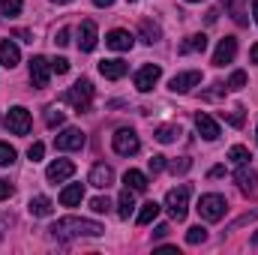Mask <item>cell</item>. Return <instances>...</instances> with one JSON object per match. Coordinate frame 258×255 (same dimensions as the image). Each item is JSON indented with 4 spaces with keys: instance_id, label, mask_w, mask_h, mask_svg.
I'll return each mask as SVG.
<instances>
[{
    "instance_id": "obj_4",
    "label": "cell",
    "mask_w": 258,
    "mask_h": 255,
    "mask_svg": "<svg viewBox=\"0 0 258 255\" xmlns=\"http://www.w3.org/2000/svg\"><path fill=\"white\" fill-rule=\"evenodd\" d=\"M189 183H180V186H174V189H168L165 195V210L171 213V219H186V210H189Z\"/></svg>"
},
{
    "instance_id": "obj_43",
    "label": "cell",
    "mask_w": 258,
    "mask_h": 255,
    "mask_svg": "<svg viewBox=\"0 0 258 255\" xmlns=\"http://www.w3.org/2000/svg\"><path fill=\"white\" fill-rule=\"evenodd\" d=\"M168 231H171L168 225H156V231H153V237H156V240H162V237H165Z\"/></svg>"
},
{
    "instance_id": "obj_26",
    "label": "cell",
    "mask_w": 258,
    "mask_h": 255,
    "mask_svg": "<svg viewBox=\"0 0 258 255\" xmlns=\"http://www.w3.org/2000/svg\"><path fill=\"white\" fill-rule=\"evenodd\" d=\"M183 135V129L174 126V123H165V126L156 129V141H162V144H171V141H177Z\"/></svg>"
},
{
    "instance_id": "obj_27",
    "label": "cell",
    "mask_w": 258,
    "mask_h": 255,
    "mask_svg": "<svg viewBox=\"0 0 258 255\" xmlns=\"http://www.w3.org/2000/svg\"><path fill=\"white\" fill-rule=\"evenodd\" d=\"M225 3V9L231 12V18L237 21V24H246L249 18H246V6H243V0H222Z\"/></svg>"
},
{
    "instance_id": "obj_1",
    "label": "cell",
    "mask_w": 258,
    "mask_h": 255,
    "mask_svg": "<svg viewBox=\"0 0 258 255\" xmlns=\"http://www.w3.org/2000/svg\"><path fill=\"white\" fill-rule=\"evenodd\" d=\"M48 231H51V237H54V240H75V237H99L105 228H102L99 222H93V219L63 216V219H57Z\"/></svg>"
},
{
    "instance_id": "obj_37",
    "label": "cell",
    "mask_w": 258,
    "mask_h": 255,
    "mask_svg": "<svg viewBox=\"0 0 258 255\" xmlns=\"http://www.w3.org/2000/svg\"><path fill=\"white\" fill-rule=\"evenodd\" d=\"M165 165H168V162H165V156H159V153H156V156H150V162H147L150 174H159V171H162Z\"/></svg>"
},
{
    "instance_id": "obj_23",
    "label": "cell",
    "mask_w": 258,
    "mask_h": 255,
    "mask_svg": "<svg viewBox=\"0 0 258 255\" xmlns=\"http://www.w3.org/2000/svg\"><path fill=\"white\" fill-rule=\"evenodd\" d=\"M207 48V36L204 33H192L186 42H180V54H201Z\"/></svg>"
},
{
    "instance_id": "obj_3",
    "label": "cell",
    "mask_w": 258,
    "mask_h": 255,
    "mask_svg": "<svg viewBox=\"0 0 258 255\" xmlns=\"http://www.w3.org/2000/svg\"><path fill=\"white\" fill-rule=\"evenodd\" d=\"M225 210H228L225 195L207 192V195H201V198H198V216H201L204 222H219V219L225 216Z\"/></svg>"
},
{
    "instance_id": "obj_47",
    "label": "cell",
    "mask_w": 258,
    "mask_h": 255,
    "mask_svg": "<svg viewBox=\"0 0 258 255\" xmlns=\"http://www.w3.org/2000/svg\"><path fill=\"white\" fill-rule=\"evenodd\" d=\"M252 18H255V24H258V0H252Z\"/></svg>"
},
{
    "instance_id": "obj_9",
    "label": "cell",
    "mask_w": 258,
    "mask_h": 255,
    "mask_svg": "<svg viewBox=\"0 0 258 255\" xmlns=\"http://www.w3.org/2000/svg\"><path fill=\"white\" fill-rule=\"evenodd\" d=\"M48 78H51V60H45L42 54L30 57V81H33V87H48Z\"/></svg>"
},
{
    "instance_id": "obj_19",
    "label": "cell",
    "mask_w": 258,
    "mask_h": 255,
    "mask_svg": "<svg viewBox=\"0 0 258 255\" xmlns=\"http://www.w3.org/2000/svg\"><path fill=\"white\" fill-rule=\"evenodd\" d=\"M99 72H102L108 81H117V78H123V75L129 72V66L114 57V60H102V63H99Z\"/></svg>"
},
{
    "instance_id": "obj_20",
    "label": "cell",
    "mask_w": 258,
    "mask_h": 255,
    "mask_svg": "<svg viewBox=\"0 0 258 255\" xmlns=\"http://www.w3.org/2000/svg\"><path fill=\"white\" fill-rule=\"evenodd\" d=\"M27 210H30V216H51L54 213V204H51V198H45V195H36V198H30V204H27Z\"/></svg>"
},
{
    "instance_id": "obj_15",
    "label": "cell",
    "mask_w": 258,
    "mask_h": 255,
    "mask_svg": "<svg viewBox=\"0 0 258 255\" xmlns=\"http://www.w3.org/2000/svg\"><path fill=\"white\" fill-rule=\"evenodd\" d=\"M195 129L201 132V138H204V141H216V138H219V123H216L210 114H204V111H198V114H195Z\"/></svg>"
},
{
    "instance_id": "obj_7",
    "label": "cell",
    "mask_w": 258,
    "mask_h": 255,
    "mask_svg": "<svg viewBox=\"0 0 258 255\" xmlns=\"http://www.w3.org/2000/svg\"><path fill=\"white\" fill-rule=\"evenodd\" d=\"M84 144H87V135L75 126H66L60 135H54V147L57 150H81Z\"/></svg>"
},
{
    "instance_id": "obj_45",
    "label": "cell",
    "mask_w": 258,
    "mask_h": 255,
    "mask_svg": "<svg viewBox=\"0 0 258 255\" xmlns=\"http://www.w3.org/2000/svg\"><path fill=\"white\" fill-rule=\"evenodd\" d=\"M111 3H114V0H93V6H99V9H108Z\"/></svg>"
},
{
    "instance_id": "obj_5",
    "label": "cell",
    "mask_w": 258,
    "mask_h": 255,
    "mask_svg": "<svg viewBox=\"0 0 258 255\" xmlns=\"http://www.w3.org/2000/svg\"><path fill=\"white\" fill-rule=\"evenodd\" d=\"M111 147H114V153H120V156H135V153L141 150V141H138V135H135L132 129H117V132L111 135Z\"/></svg>"
},
{
    "instance_id": "obj_29",
    "label": "cell",
    "mask_w": 258,
    "mask_h": 255,
    "mask_svg": "<svg viewBox=\"0 0 258 255\" xmlns=\"http://www.w3.org/2000/svg\"><path fill=\"white\" fill-rule=\"evenodd\" d=\"M228 159H231L234 165H249L252 153H249V147H243V144H234V147L228 150Z\"/></svg>"
},
{
    "instance_id": "obj_34",
    "label": "cell",
    "mask_w": 258,
    "mask_h": 255,
    "mask_svg": "<svg viewBox=\"0 0 258 255\" xmlns=\"http://www.w3.org/2000/svg\"><path fill=\"white\" fill-rule=\"evenodd\" d=\"M63 120H66V114L60 108H48V111H45V123H48V126H63Z\"/></svg>"
},
{
    "instance_id": "obj_31",
    "label": "cell",
    "mask_w": 258,
    "mask_h": 255,
    "mask_svg": "<svg viewBox=\"0 0 258 255\" xmlns=\"http://www.w3.org/2000/svg\"><path fill=\"white\" fill-rule=\"evenodd\" d=\"M207 240V228L204 225H192L189 231H186V243L189 246H198V243H204Z\"/></svg>"
},
{
    "instance_id": "obj_49",
    "label": "cell",
    "mask_w": 258,
    "mask_h": 255,
    "mask_svg": "<svg viewBox=\"0 0 258 255\" xmlns=\"http://www.w3.org/2000/svg\"><path fill=\"white\" fill-rule=\"evenodd\" d=\"M186 3H201V0H186Z\"/></svg>"
},
{
    "instance_id": "obj_35",
    "label": "cell",
    "mask_w": 258,
    "mask_h": 255,
    "mask_svg": "<svg viewBox=\"0 0 258 255\" xmlns=\"http://www.w3.org/2000/svg\"><path fill=\"white\" fill-rule=\"evenodd\" d=\"M90 210H93V213H108V210H111V201L99 195V198H93V201H90Z\"/></svg>"
},
{
    "instance_id": "obj_33",
    "label": "cell",
    "mask_w": 258,
    "mask_h": 255,
    "mask_svg": "<svg viewBox=\"0 0 258 255\" xmlns=\"http://www.w3.org/2000/svg\"><path fill=\"white\" fill-rule=\"evenodd\" d=\"M15 147L12 144H6V141H0V165H12L15 162Z\"/></svg>"
},
{
    "instance_id": "obj_40",
    "label": "cell",
    "mask_w": 258,
    "mask_h": 255,
    "mask_svg": "<svg viewBox=\"0 0 258 255\" xmlns=\"http://www.w3.org/2000/svg\"><path fill=\"white\" fill-rule=\"evenodd\" d=\"M51 72H57V75L69 72V60H66V57H57V60H51Z\"/></svg>"
},
{
    "instance_id": "obj_36",
    "label": "cell",
    "mask_w": 258,
    "mask_h": 255,
    "mask_svg": "<svg viewBox=\"0 0 258 255\" xmlns=\"http://www.w3.org/2000/svg\"><path fill=\"white\" fill-rule=\"evenodd\" d=\"M27 156H30L33 162H39V159L45 156V144H42V141H33V144H30V150H27Z\"/></svg>"
},
{
    "instance_id": "obj_48",
    "label": "cell",
    "mask_w": 258,
    "mask_h": 255,
    "mask_svg": "<svg viewBox=\"0 0 258 255\" xmlns=\"http://www.w3.org/2000/svg\"><path fill=\"white\" fill-rule=\"evenodd\" d=\"M51 3H69V0H51Z\"/></svg>"
},
{
    "instance_id": "obj_38",
    "label": "cell",
    "mask_w": 258,
    "mask_h": 255,
    "mask_svg": "<svg viewBox=\"0 0 258 255\" xmlns=\"http://www.w3.org/2000/svg\"><path fill=\"white\" fill-rule=\"evenodd\" d=\"M243 120H246V114H243V108L237 105V108L228 114V123H231V126H243Z\"/></svg>"
},
{
    "instance_id": "obj_42",
    "label": "cell",
    "mask_w": 258,
    "mask_h": 255,
    "mask_svg": "<svg viewBox=\"0 0 258 255\" xmlns=\"http://www.w3.org/2000/svg\"><path fill=\"white\" fill-rule=\"evenodd\" d=\"M9 195H12V183L0 177V201H3V198H9Z\"/></svg>"
},
{
    "instance_id": "obj_50",
    "label": "cell",
    "mask_w": 258,
    "mask_h": 255,
    "mask_svg": "<svg viewBox=\"0 0 258 255\" xmlns=\"http://www.w3.org/2000/svg\"><path fill=\"white\" fill-rule=\"evenodd\" d=\"M255 141H258V129H255Z\"/></svg>"
},
{
    "instance_id": "obj_39",
    "label": "cell",
    "mask_w": 258,
    "mask_h": 255,
    "mask_svg": "<svg viewBox=\"0 0 258 255\" xmlns=\"http://www.w3.org/2000/svg\"><path fill=\"white\" fill-rule=\"evenodd\" d=\"M189 168H192V162H189V159H186V156H183V159H180V162H171V171H174V174H186V171H189Z\"/></svg>"
},
{
    "instance_id": "obj_8",
    "label": "cell",
    "mask_w": 258,
    "mask_h": 255,
    "mask_svg": "<svg viewBox=\"0 0 258 255\" xmlns=\"http://www.w3.org/2000/svg\"><path fill=\"white\" fill-rule=\"evenodd\" d=\"M162 78V66H156V63H147V66H141L138 72H135V87L141 90V93H150L153 87H156V81Z\"/></svg>"
},
{
    "instance_id": "obj_41",
    "label": "cell",
    "mask_w": 258,
    "mask_h": 255,
    "mask_svg": "<svg viewBox=\"0 0 258 255\" xmlns=\"http://www.w3.org/2000/svg\"><path fill=\"white\" fill-rule=\"evenodd\" d=\"M54 42H57V45H69V27H60V30H57Z\"/></svg>"
},
{
    "instance_id": "obj_46",
    "label": "cell",
    "mask_w": 258,
    "mask_h": 255,
    "mask_svg": "<svg viewBox=\"0 0 258 255\" xmlns=\"http://www.w3.org/2000/svg\"><path fill=\"white\" fill-rule=\"evenodd\" d=\"M249 54H252V63L258 66V42H255V45H252V51H249Z\"/></svg>"
},
{
    "instance_id": "obj_18",
    "label": "cell",
    "mask_w": 258,
    "mask_h": 255,
    "mask_svg": "<svg viewBox=\"0 0 258 255\" xmlns=\"http://www.w3.org/2000/svg\"><path fill=\"white\" fill-rule=\"evenodd\" d=\"M18 60H21L18 45H15V42H9V39H3V42H0V66L12 69V66H18Z\"/></svg>"
},
{
    "instance_id": "obj_6",
    "label": "cell",
    "mask_w": 258,
    "mask_h": 255,
    "mask_svg": "<svg viewBox=\"0 0 258 255\" xmlns=\"http://www.w3.org/2000/svg\"><path fill=\"white\" fill-rule=\"evenodd\" d=\"M6 129H9L12 135H27V132H30V111L21 108V105L9 108V111H6Z\"/></svg>"
},
{
    "instance_id": "obj_10",
    "label": "cell",
    "mask_w": 258,
    "mask_h": 255,
    "mask_svg": "<svg viewBox=\"0 0 258 255\" xmlns=\"http://www.w3.org/2000/svg\"><path fill=\"white\" fill-rule=\"evenodd\" d=\"M198 84H201V72H198V69H189V72H177V75L168 81V90H174V93H189Z\"/></svg>"
},
{
    "instance_id": "obj_13",
    "label": "cell",
    "mask_w": 258,
    "mask_h": 255,
    "mask_svg": "<svg viewBox=\"0 0 258 255\" xmlns=\"http://www.w3.org/2000/svg\"><path fill=\"white\" fill-rule=\"evenodd\" d=\"M96 42H99L96 21H81V27H78V51H93Z\"/></svg>"
},
{
    "instance_id": "obj_22",
    "label": "cell",
    "mask_w": 258,
    "mask_h": 255,
    "mask_svg": "<svg viewBox=\"0 0 258 255\" xmlns=\"http://www.w3.org/2000/svg\"><path fill=\"white\" fill-rule=\"evenodd\" d=\"M123 183H126L132 192H147V186H150V183H147V174H144V171H135V168H129L126 174H123Z\"/></svg>"
},
{
    "instance_id": "obj_14",
    "label": "cell",
    "mask_w": 258,
    "mask_h": 255,
    "mask_svg": "<svg viewBox=\"0 0 258 255\" xmlns=\"http://www.w3.org/2000/svg\"><path fill=\"white\" fill-rule=\"evenodd\" d=\"M87 183H90V186H96V189H108V186L114 183V171H111V165H105V162L93 165V168H90Z\"/></svg>"
},
{
    "instance_id": "obj_28",
    "label": "cell",
    "mask_w": 258,
    "mask_h": 255,
    "mask_svg": "<svg viewBox=\"0 0 258 255\" xmlns=\"http://www.w3.org/2000/svg\"><path fill=\"white\" fill-rule=\"evenodd\" d=\"M141 36H144L147 45H153V42L162 39V30H159V24H153V21H141Z\"/></svg>"
},
{
    "instance_id": "obj_25",
    "label": "cell",
    "mask_w": 258,
    "mask_h": 255,
    "mask_svg": "<svg viewBox=\"0 0 258 255\" xmlns=\"http://www.w3.org/2000/svg\"><path fill=\"white\" fill-rule=\"evenodd\" d=\"M159 204L156 201H147V204H141V210H138V225H150L156 216H159Z\"/></svg>"
},
{
    "instance_id": "obj_2",
    "label": "cell",
    "mask_w": 258,
    "mask_h": 255,
    "mask_svg": "<svg viewBox=\"0 0 258 255\" xmlns=\"http://www.w3.org/2000/svg\"><path fill=\"white\" fill-rule=\"evenodd\" d=\"M60 102H66V105H72L78 114L81 111H87L90 108V102H93V84L87 81V78H81V81H75L69 90H66L63 96H60Z\"/></svg>"
},
{
    "instance_id": "obj_30",
    "label": "cell",
    "mask_w": 258,
    "mask_h": 255,
    "mask_svg": "<svg viewBox=\"0 0 258 255\" xmlns=\"http://www.w3.org/2000/svg\"><path fill=\"white\" fill-rule=\"evenodd\" d=\"M21 9H24V3H21V0H0V12H3L6 18L21 15Z\"/></svg>"
},
{
    "instance_id": "obj_16",
    "label": "cell",
    "mask_w": 258,
    "mask_h": 255,
    "mask_svg": "<svg viewBox=\"0 0 258 255\" xmlns=\"http://www.w3.org/2000/svg\"><path fill=\"white\" fill-rule=\"evenodd\" d=\"M105 45H108L111 51H129V48L135 45V39H132L129 30H111V33L105 36Z\"/></svg>"
},
{
    "instance_id": "obj_44",
    "label": "cell",
    "mask_w": 258,
    "mask_h": 255,
    "mask_svg": "<svg viewBox=\"0 0 258 255\" xmlns=\"http://www.w3.org/2000/svg\"><path fill=\"white\" fill-rule=\"evenodd\" d=\"M210 177H225V165H216V168H210Z\"/></svg>"
},
{
    "instance_id": "obj_12",
    "label": "cell",
    "mask_w": 258,
    "mask_h": 255,
    "mask_svg": "<svg viewBox=\"0 0 258 255\" xmlns=\"http://www.w3.org/2000/svg\"><path fill=\"white\" fill-rule=\"evenodd\" d=\"M234 57H237V39H234V36L219 39V45H216V51H213V66H225V63H231Z\"/></svg>"
},
{
    "instance_id": "obj_17",
    "label": "cell",
    "mask_w": 258,
    "mask_h": 255,
    "mask_svg": "<svg viewBox=\"0 0 258 255\" xmlns=\"http://www.w3.org/2000/svg\"><path fill=\"white\" fill-rule=\"evenodd\" d=\"M234 180H237V186H240L243 195H252V192L258 189V174L252 171V168H246V165H240V168H237Z\"/></svg>"
},
{
    "instance_id": "obj_21",
    "label": "cell",
    "mask_w": 258,
    "mask_h": 255,
    "mask_svg": "<svg viewBox=\"0 0 258 255\" xmlns=\"http://www.w3.org/2000/svg\"><path fill=\"white\" fill-rule=\"evenodd\" d=\"M81 198H84V183H69V186H63V192H60V204H63V207L81 204Z\"/></svg>"
},
{
    "instance_id": "obj_11",
    "label": "cell",
    "mask_w": 258,
    "mask_h": 255,
    "mask_svg": "<svg viewBox=\"0 0 258 255\" xmlns=\"http://www.w3.org/2000/svg\"><path fill=\"white\" fill-rule=\"evenodd\" d=\"M75 174V162L72 159H54L48 168H45V177L51 180V183H63Z\"/></svg>"
},
{
    "instance_id": "obj_24",
    "label": "cell",
    "mask_w": 258,
    "mask_h": 255,
    "mask_svg": "<svg viewBox=\"0 0 258 255\" xmlns=\"http://www.w3.org/2000/svg\"><path fill=\"white\" fill-rule=\"evenodd\" d=\"M132 210H135V192L126 186V189L120 192V198H117V216H120V219H129Z\"/></svg>"
},
{
    "instance_id": "obj_32",
    "label": "cell",
    "mask_w": 258,
    "mask_h": 255,
    "mask_svg": "<svg viewBox=\"0 0 258 255\" xmlns=\"http://www.w3.org/2000/svg\"><path fill=\"white\" fill-rule=\"evenodd\" d=\"M225 87H228V90H243V87H246V72H243V69L231 72V78H228Z\"/></svg>"
}]
</instances>
